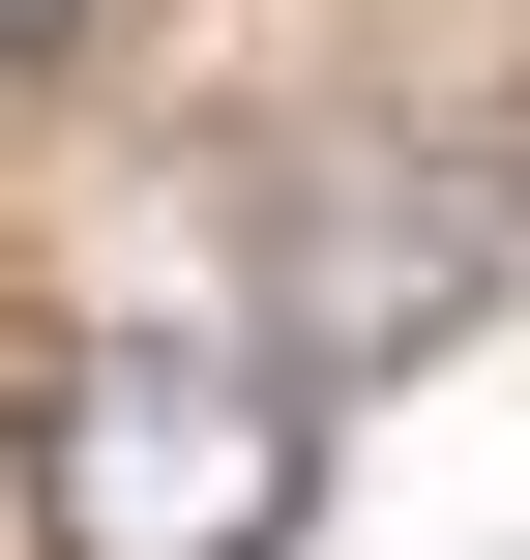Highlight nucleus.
I'll return each instance as SVG.
<instances>
[{
    "label": "nucleus",
    "instance_id": "1",
    "mask_svg": "<svg viewBox=\"0 0 530 560\" xmlns=\"http://www.w3.org/2000/svg\"><path fill=\"white\" fill-rule=\"evenodd\" d=\"M295 472H325V413L236 325H89L59 413H30V532L59 560H295Z\"/></svg>",
    "mask_w": 530,
    "mask_h": 560
},
{
    "label": "nucleus",
    "instance_id": "2",
    "mask_svg": "<svg viewBox=\"0 0 530 560\" xmlns=\"http://www.w3.org/2000/svg\"><path fill=\"white\" fill-rule=\"evenodd\" d=\"M472 295H502V207H472V177H295V354H325V384L443 354Z\"/></svg>",
    "mask_w": 530,
    "mask_h": 560
},
{
    "label": "nucleus",
    "instance_id": "3",
    "mask_svg": "<svg viewBox=\"0 0 530 560\" xmlns=\"http://www.w3.org/2000/svg\"><path fill=\"white\" fill-rule=\"evenodd\" d=\"M0 30H89V0H0Z\"/></svg>",
    "mask_w": 530,
    "mask_h": 560
}]
</instances>
